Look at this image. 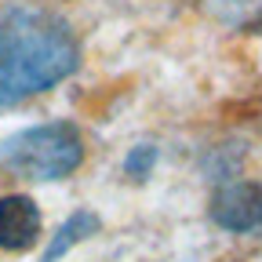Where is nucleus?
Returning a JSON list of instances; mask_svg holds the SVG:
<instances>
[{"label": "nucleus", "instance_id": "f257e3e1", "mask_svg": "<svg viewBox=\"0 0 262 262\" xmlns=\"http://www.w3.org/2000/svg\"><path fill=\"white\" fill-rule=\"evenodd\" d=\"M80 40L62 15L33 4L0 8V110H15L73 77Z\"/></svg>", "mask_w": 262, "mask_h": 262}, {"label": "nucleus", "instance_id": "f03ea898", "mask_svg": "<svg viewBox=\"0 0 262 262\" xmlns=\"http://www.w3.org/2000/svg\"><path fill=\"white\" fill-rule=\"evenodd\" d=\"M84 153L73 120H44L0 142V168L18 182H62L84 164Z\"/></svg>", "mask_w": 262, "mask_h": 262}, {"label": "nucleus", "instance_id": "7ed1b4c3", "mask_svg": "<svg viewBox=\"0 0 262 262\" xmlns=\"http://www.w3.org/2000/svg\"><path fill=\"white\" fill-rule=\"evenodd\" d=\"M208 215L226 233H255L262 229V182L255 179H226L211 193Z\"/></svg>", "mask_w": 262, "mask_h": 262}, {"label": "nucleus", "instance_id": "20e7f679", "mask_svg": "<svg viewBox=\"0 0 262 262\" xmlns=\"http://www.w3.org/2000/svg\"><path fill=\"white\" fill-rule=\"evenodd\" d=\"M44 215L29 193H4L0 196V251L22 255L40 244Z\"/></svg>", "mask_w": 262, "mask_h": 262}, {"label": "nucleus", "instance_id": "39448f33", "mask_svg": "<svg viewBox=\"0 0 262 262\" xmlns=\"http://www.w3.org/2000/svg\"><path fill=\"white\" fill-rule=\"evenodd\" d=\"M98 233H102V219H98V211L77 208V211L66 215V222L55 229V237H48L40 262H58V258L70 255L73 248H80L84 241H91V237H98Z\"/></svg>", "mask_w": 262, "mask_h": 262}, {"label": "nucleus", "instance_id": "423d86ee", "mask_svg": "<svg viewBox=\"0 0 262 262\" xmlns=\"http://www.w3.org/2000/svg\"><path fill=\"white\" fill-rule=\"evenodd\" d=\"M204 4L219 22L233 29H244V33L262 29V0H204Z\"/></svg>", "mask_w": 262, "mask_h": 262}, {"label": "nucleus", "instance_id": "0eeeda50", "mask_svg": "<svg viewBox=\"0 0 262 262\" xmlns=\"http://www.w3.org/2000/svg\"><path fill=\"white\" fill-rule=\"evenodd\" d=\"M120 168H124L127 179H135V182L149 179V171L157 168V146H135V149H127V157H124Z\"/></svg>", "mask_w": 262, "mask_h": 262}]
</instances>
